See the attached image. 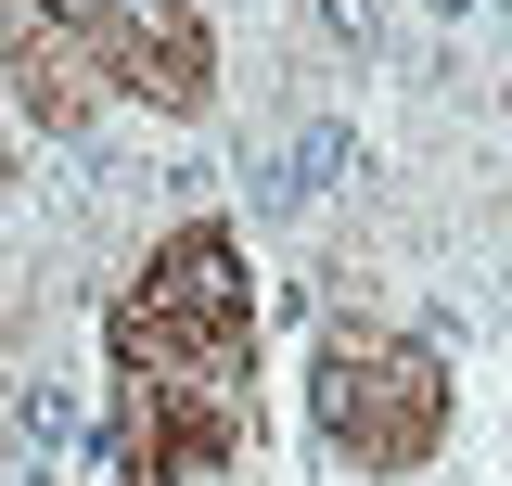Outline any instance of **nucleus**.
I'll return each mask as SVG.
<instances>
[{"instance_id":"f257e3e1","label":"nucleus","mask_w":512,"mask_h":486,"mask_svg":"<svg viewBox=\"0 0 512 486\" xmlns=\"http://www.w3.org/2000/svg\"><path fill=\"white\" fill-rule=\"evenodd\" d=\"M116 346V486H192L231 474L256 435V333H218V320H180L141 282L103 320Z\"/></svg>"},{"instance_id":"f03ea898","label":"nucleus","mask_w":512,"mask_h":486,"mask_svg":"<svg viewBox=\"0 0 512 486\" xmlns=\"http://www.w3.org/2000/svg\"><path fill=\"white\" fill-rule=\"evenodd\" d=\"M308 410L359 474H423L448 448V359L410 346V333H346L333 320L308 359Z\"/></svg>"},{"instance_id":"7ed1b4c3","label":"nucleus","mask_w":512,"mask_h":486,"mask_svg":"<svg viewBox=\"0 0 512 486\" xmlns=\"http://www.w3.org/2000/svg\"><path fill=\"white\" fill-rule=\"evenodd\" d=\"M0 77L13 103L52 128H90L116 103V64H103V0H0Z\"/></svg>"},{"instance_id":"20e7f679","label":"nucleus","mask_w":512,"mask_h":486,"mask_svg":"<svg viewBox=\"0 0 512 486\" xmlns=\"http://www.w3.org/2000/svg\"><path fill=\"white\" fill-rule=\"evenodd\" d=\"M103 64L154 116H205L218 103V26H205V0H103Z\"/></svg>"},{"instance_id":"39448f33","label":"nucleus","mask_w":512,"mask_h":486,"mask_svg":"<svg viewBox=\"0 0 512 486\" xmlns=\"http://www.w3.org/2000/svg\"><path fill=\"white\" fill-rule=\"evenodd\" d=\"M0 180H13V141H0Z\"/></svg>"},{"instance_id":"423d86ee","label":"nucleus","mask_w":512,"mask_h":486,"mask_svg":"<svg viewBox=\"0 0 512 486\" xmlns=\"http://www.w3.org/2000/svg\"><path fill=\"white\" fill-rule=\"evenodd\" d=\"M0 435H13V423H0Z\"/></svg>"}]
</instances>
